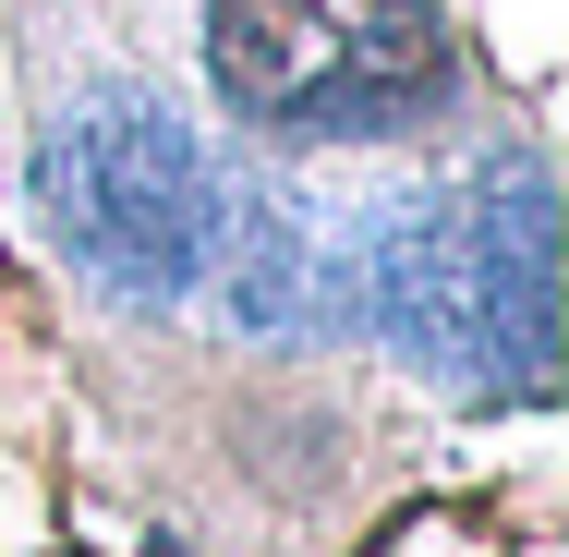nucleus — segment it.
<instances>
[{"instance_id": "1", "label": "nucleus", "mask_w": 569, "mask_h": 557, "mask_svg": "<svg viewBox=\"0 0 569 557\" xmlns=\"http://www.w3.org/2000/svg\"><path fill=\"white\" fill-rule=\"evenodd\" d=\"M363 339L437 388H546L558 364V182L497 158L460 195H363Z\"/></svg>"}, {"instance_id": "2", "label": "nucleus", "mask_w": 569, "mask_h": 557, "mask_svg": "<svg viewBox=\"0 0 569 557\" xmlns=\"http://www.w3.org/2000/svg\"><path fill=\"white\" fill-rule=\"evenodd\" d=\"M24 195H37L49 255H61L86 291H110L121 316H182V304L207 291L219 158H207V133L170 110L158 86L86 73L61 110L37 121Z\"/></svg>"}, {"instance_id": "3", "label": "nucleus", "mask_w": 569, "mask_h": 557, "mask_svg": "<svg viewBox=\"0 0 569 557\" xmlns=\"http://www.w3.org/2000/svg\"><path fill=\"white\" fill-rule=\"evenodd\" d=\"M219 98L291 146H376L449 110L437 0H207Z\"/></svg>"}, {"instance_id": "4", "label": "nucleus", "mask_w": 569, "mask_h": 557, "mask_svg": "<svg viewBox=\"0 0 569 557\" xmlns=\"http://www.w3.org/2000/svg\"><path fill=\"white\" fill-rule=\"evenodd\" d=\"M207 291H219L230 339H316V304H328V207L291 195L279 170H230L219 158Z\"/></svg>"}]
</instances>
